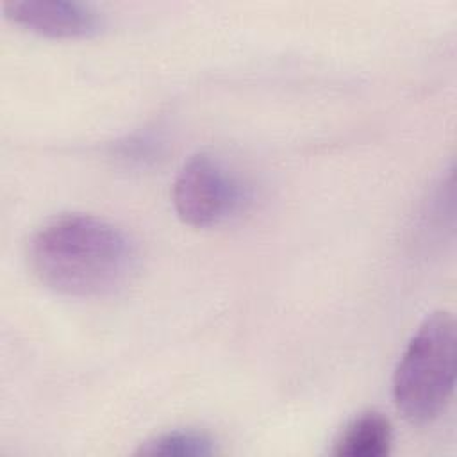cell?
I'll use <instances>...</instances> for the list:
<instances>
[{"mask_svg":"<svg viewBox=\"0 0 457 457\" xmlns=\"http://www.w3.org/2000/svg\"><path fill=\"white\" fill-rule=\"evenodd\" d=\"M136 246L114 223L91 214H62L29 239L36 278L55 293L105 296L123 287L136 268Z\"/></svg>","mask_w":457,"mask_h":457,"instance_id":"6da1fadb","label":"cell"},{"mask_svg":"<svg viewBox=\"0 0 457 457\" xmlns=\"http://www.w3.org/2000/svg\"><path fill=\"white\" fill-rule=\"evenodd\" d=\"M455 321L450 312H434L412 334L393 373V400L407 421L425 425L445 411L455 386Z\"/></svg>","mask_w":457,"mask_h":457,"instance_id":"7a4b0ae2","label":"cell"},{"mask_svg":"<svg viewBox=\"0 0 457 457\" xmlns=\"http://www.w3.org/2000/svg\"><path fill=\"white\" fill-rule=\"evenodd\" d=\"M239 175L212 154H196L179 170L171 200L177 216L191 227H214L236 216L246 202Z\"/></svg>","mask_w":457,"mask_h":457,"instance_id":"3957f363","label":"cell"},{"mask_svg":"<svg viewBox=\"0 0 457 457\" xmlns=\"http://www.w3.org/2000/svg\"><path fill=\"white\" fill-rule=\"evenodd\" d=\"M4 12L16 25L50 37H86L104 25L102 12L79 0L5 2Z\"/></svg>","mask_w":457,"mask_h":457,"instance_id":"277c9868","label":"cell"},{"mask_svg":"<svg viewBox=\"0 0 457 457\" xmlns=\"http://www.w3.org/2000/svg\"><path fill=\"white\" fill-rule=\"evenodd\" d=\"M393 443L391 423L380 412L370 411L353 418L334 441L339 457H380Z\"/></svg>","mask_w":457,"mask_h":457,"instance_id":"5b68a950","label":"cell"},{"mask_svg":"<svg viewBox=\"0 0 457 457\" xmlns=\"http://www.w3.org/2000/svg\"><path fill=\"white\" fill-rule=\"evenodd\" d=\"M216 452L214 441L196 430H171L141 445V455H180V457H202Z\"/></svg>","mask_w":457,"mask_h":457,"instance_id":"8992f818","label":"cell"}]
</instances>
